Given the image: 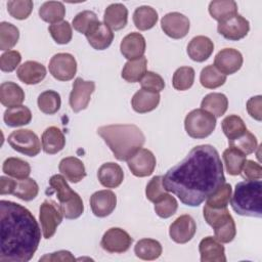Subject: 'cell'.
Segmentation results:
<instances>
[{"mask_svg": "<svg viewBox=\"0 0 262 262\" xmlns=\"http://www.w3.org/2000/svg\"><path fill=\"white\" fill-rule=\"evenodd\" d=\"M224 183L221 159L217 149L210 144L194 146L163 176L166 190L189 207L200 206Z\"/></svg>", "mask_w": 262, "mask_h": 262, "instance_id": "6da1fadb", "label": "cell"}, {"mask_svg": "<svg viewBox=\"0 0 262 262\" xmlns=\"http://www.w3.org/2000/svg\"><path fill=\"white\" fill-rule=\"evenodd\" d=\"M41 230L34 215L14 202H0V261L28 262L38 249Z\"/></svg>", "mask_w": 262, "mask_h": 262, "instance_id": "7a4b0ae2", "label": "cell"}, {"mask_svg": "<svg viewBox=\"0 0 262 262\" xmlns=\"http://www.w3.org/2000/svg\"><path fill=\"white\" fill-rule=\"evenodd\" d=\"M97 134L119 161H128L142 147L145 141L143 132L133 124L101 126L97 129Z\"/></svg>", "mask_w": 262, "mask_h": 262, "instance_id": "3957f363", "label": "cell"}, {"mask_svg": "<svg viewBox=\"0 0 262 262\" xmlns=\"http://www.w3.org/2000/svg\"><path fill=\"white\" fill-rule=\"evenodd\" d=\"M232 210L242 216L262 217V182L245 180L235 185L230 200Z\"/></svg>", "mask_w": 262, "mask_h": 262, "instance_id": "277c9868", "label": "cell"}, {"mask_svg": "<svg viewBox=\"0 0 262 262\" xmlns=\"http://www.w3.org/2000/svg\"><path fill=\"white\" fill-rule=\"evenodd\" d=\"M49 185L56 193L63 217L67 219H76L83 214L84 205L81 196L69 186L63 176L59 174L51 176Z\"/></svg>", "mask_w": 262, "mask_h": 262, "instance_id": "5b68a950", "label": "cell"}, {"mask_svg": "<svg viewBox=\"0 0 262 262\" xmlns=\"http://www.w3.org/2000/svg\"><path fill=\"white\" fill-rule=\"evenodd\" d=\"M184 127L191 138H206L215 130L216 118L203 108H195L186 115Z\"/></svg>", "mask_w": 262, "mask_h": 262, "instance_id": "8992f818", "label": "cell"}, {"mask_svg": "<svg viewBox=\"0 0 262 262\" xmlns=\"http://www.w3.org/2000/svg\"><path fill=\"white\" fill-rule=\"evenodd\" d=\"M7 140L14 150L28 157H35L41 150V143L37 134L30 129L13 131L9 134Z\"/></svg>", "mask_w": 262, "mask_h": 262, "instance_id": "52a82bcc", "label": "cell"}, {"mask_svg": "<svg viewBox=\"0 0 262 262\" xmlns=\"http://www.w3.org/2000/svg\"><path fill=\"white\" fill-rule=\"evenodd\" d=\"M39 212L42 233L44 238L48 239L54 235L57 226L62 221L63 214L59 205L51 200L44 201L40 206Z\"/></svg>", "mask_w": 262, "mask_h": 262, "instance_id": "ba28073f", "label": "cell"}, {"mask_svg": "<svg viewBox=\"0 0 262 262\" xmlns=\"http://www.w3.org/2000/svg\"><path fill=\"white\" fill-rule=\"evenodd\" d=\"M95 90L93 81H85L78 77L73 83V89L70 93V106L75 113L85 110L91 99V95Z\"/></svg>", "mask_w": 262, "mask_h": 262, "instance_id": "9c48e42d", "label": "cell"}, {"mask_svg": "<svg viewBox=\"0 0 262 262\" xmlns=\"http://www.w3.org/2000/svg\"><path fill=\"white\" fill-rule=\"evenodd\" d=\"M49 72L59 81H70L77 73V61L70 53H57L49 61Z\"/></svg>", "mask_w": 262, "mask_h": 262, "instance_id": "30bf717a", "label": "cell"}, {"mask_svg": "<svg viewBox=\"0 0 262 262\" xmlns=\"http://www.w3.org/2000/svg\"><path fill=\"white\" fill-rule=\"evenodd\" d=\"M132 242L133 238L127 231L119 227H112L104 232L100 246L108 253H124L129 250Z\"/></svg>", "mask_w": 262, "mask_h": 262, "instance_id": "8fae6325", "label": "cell"}, {"mask_svg": "<svg viewBox=\"0 0 262 262\" xmlns=\"http://www.w3.org/2000/svg\"><path fill=\"white\" fill-rule=\"evenodd\" d=\"M218 33L227 40L237 41L247 36L250 31V24L241 14L236 13L218 23Z\"/></svg>", "mask_w": 262, "mask_h": 262, "instance_id": "7c38bea8", "label": "cell"}, {"mask_svg": "<svg viewBox=\"0 0 262 262\" xmlns=\"http://www.w3.org/2000/svg\"><path fill=\"white\" fill-rule=\"evenodd\" d=\"M190 23L187 16L180 12H170L165 14L161 19V28L164 33L173 38L181 39L189 31Z\"/></svg>", "mask_w": 262, "mask_h": 262, "instance_id": "4fadbf2b", "label": "cell"}, {"mask_svg": "<svg viewBox=\"0 0 262 262\" xmlns=\"http://www.w3.org/2000/svg\"><path fill=\"white\" fill-rule=\"evenodd\" d=\"M128 167L132 174L136 177L149 176L157 165L156 157L146 148H140L134 156L127 161Z\"/></svg>", "mask_w": 262, "mask_h": 262, "instance_id": "5bb4252c", "label": "cell"}, {"mask_svg": "<svg viewBox=\"0 0 262 262\" xmlns=\"http://www.w3.org/2000/svg\"><path fill=\"white\" fill-rule=\"evenodd\" d=\"M196 224L189 215L179 216L169 228V235L172 241L177 244H185L189 242L195 234Z\"/></svg>", "mask_w": 262, "mask_h": 262, "instance_id": "9a60e30c", "label": "cell"}, {"mask_svg": "<svg viewBox=\"0 0 262 262\" xmlns=\"http://www.w3.org/2000/svg\"><path fill=\"white\" fill-rule=\"evenodd\" d=\"M242 53L233 48L220 50L214 58V67L224 75H232L243 66Z\"/></svg>", "mask_w": 262, "mask_h": 262, "instance_id": "2e32d148", "label": "cell"}, {"mask_svg": "<svg viewBox=\"0 0 262 262\" xmlns=\"http://www.w3.org/2000/svg\"><path fill=\"white\" fill-rule=\"evenodd\" d=\"M117 196L108 189L98 190L90 198V207L96 217H106L116 208Z\"/></svg>", "mask_w": 262, "mask_h": 262, "instance_id": "e0dca14e", "label": "cell"}, {"mask_svg": "<svg viewBox=\"0 0 262 262\" xmlns=\"http://www.w3.org/2000/svg\"><path fill=\"white\" fill-rule=\"evenodd\" d=\"M88 43L96 50L106 49L114 40L113 31L102 21L97 20L85 34Z\"/></svg>", "mask_w": 262, "mask_h": 262, "instance_id": "ac0fdd59", "label": "cell"}, {"mask_svg": "<svg viewBox=\"0 0 262 262\" xmlns=\"http://www.w3.org/2000/svg\"><path fill=\"white\" fill-rule=\"evenodd\" d=\"M145 39L140 33L132 32L125 36L120 44L123 56L129 60H134L143 56L145 52Z\"/></svg>", "mask_w": 262, "mask_h": 262, "instance_id": "d6986e66", "label": "cell"}, {"mask_svg": "<svg viewBox=\"0 0 262 262\" xmlns=\"http://www.w3.org/2000/svg\"><path fill=\"white\" fill-rule=\"evenodd\" d=\"M202 262H225V249L222 244L213 236L203 238L199 245Z\"/></svg>", "mask_w": 262, "mask_h": 262, "instance_id": "ffe728a7", "label": "cell"}, {"mask_svg": "<svg viewBox=\"0 0 262 262\" xmlns=\"http://www.w3.org/2000/svg\"><path fill=\"white\" fill-rule=\"evenodd\" d=\"M214 50L213 41L206 36L193 37L187 45L188 56L198 62L207 60Z\"/></svg>", "mask_w": 262, "mask_h": 262, "instance_id": "44dd1931", "label": "cell"}, {"mask_svg": "<svg viewBox=\"0 0 262 262\" xmlns=\"http://www.w3.org/2000/svg\"><path fill=\"white\" fill-rule=\"evenodd\" d=\"M16 75L23 83L27 85H34L40 83L45 78L46 69L38 61L28 60L18 67Z\"/></svg>", "mask_w": 262, "mask_h": 262, "instance_id": "7402d4cb", "label": "cell"}, {"mask_svg": "<svg viewBox=\"0 0 262 262\" xmlns=\"http://www.w3.org/2000/svg\"><path fill=\"white\" fill-rule=\"evenodd\" d=\"M97 177L101 185L106 188L118 187L124 179V172L120 165L110 162L102 164L97 172Z\"/></svg>", "mask_w": 262, "mask_h": 262, "instance_id": "603a6c76", "label": "cell"}, {"mask_svg": "<svg viewBox=\"0 0 262 262\" xmlns=\"http://www.w3.org/2000/svg\"><path fill=\"white\" fill-rule=\"evenodd\" d=\"M103 20L111 30H122L128 21V9L122 3H113L105 8Z\"/></svg>", "mask_w": 262, "mask_h": 262, "instance_id": "cb8c5ba5", "label": "cell"}, {"mask_svg": "<svg viewBox=\"0 0 262 262\" xmlns=\"http://www.w3.org/2000/svg\"><path fill=\"white\" fill-rule=\"evenodd\" d=\"M160 94L145 89L138 90L131 99V105L136 113L145 114L154 111L160 102Z\"/></svg>", "mask_w": 262, "mask_h": 262, "instance_id": "d4e9b609", "label": "cell"}, {"mask_svg": "<svg viewBox=\"0 0 262 262\" xmlns=\"http://www.w3.org/2000/svg\"><path fill=\"white\" fill-rule=\"evenodd\" d=\"M41 142L42 148L46 154L54 155L63 149L66 145V137L59 128L50 126L43 132Z\"/></svg>", "mask_w": 262, "mask_h": 262, "instance_id": "484cf974", "label": "cell"}, {"mask_svg": "<svg viewBox=\"0 0 262 262\" xmlns=\"http://www.w3.org/2000/svg\"><path fill=\"white\" fill-rule=\"evenodd\" d=\"M58 169L66 179L73 183L80 182L86 176L83 162L76 157L63 158L59 163Z\"/></svg>", "mask_w": 262, "mask_h": 262, "instance_id": "4316f807", "label": "cell"}, {"mask_svg": "<svg viewBox=\"0 0 262 262\" xmlns=\"http://www.w3.org/2000/svg\"><path fill=\"white\" fill-rule=\"evenodd\" d=\"M25 100V92L23 88L14 82H3L0 86V101L8 107L20 105Z\"/></svg>", "mask_w": 262, "mask_h": 262, "instance_id": "83f0119b", "label": "cell"}, {"mask_svg": "<svg viewBox=\"0 0 262 262\" xmlns=\"http://www.w3.org/2000/svg\"><path fill=\"white\" fill-rule=\"evenodd\" d=\"M201 106L203 110L212 114L215 118H218L223 116L227 111L228 99L223 93H209L203 98Z\"/></svg>", "mask_w": 262, "mask_h": 262, "instance_id": "f1b7e54d", "label": "cell"}, {"mask_svg": "<svg viewBox=\"0 0 262 262\" xmlns=\"http://www.w3.org/2000/svg\"><path fill=\"white\" fill-rule=\"evenodd\" d=\"M5 124L9 127H18L27 125L32 120V113L26 105H16L8 107L3 115Z\"/></svg>", "mask_w": 262, "mask_h": 262, "instance_id": "f546056e", "label": "cell"}, {"mask_svg": "<svg viewBox=\"0 0 262 262\" xmlns=\"http://www.w3.org/2000/svg\"><path fill=\"white\" fill-rule=\"evenodd\" d=\"M209 13L218 23L237 13V4L233 0H214L209 4Z\"/></svg>", "mask_w": 262, "mask_h": 262, "instance_id": "4dcf8cb0", "label": "cell"}, {"mask_svg": "<svg viewBox=\"0 0 262 262\" xmlns=\"http://www.w3.org/2000/svg\"><path fill=\"white\" fill-rule=\"evenodd\" d=\"M162 245L152 238H142L134 247L135 255L142 260H156L162 254Z\"/></svg>", "mask_w": 262, "mask_h": 262, "instance_id": "1f68e13d", "label": "cell"}, {"mask_svg": "<svg viewBox=\"0 0 262 262\" xmlns=\"http://www.w3.org/2000/svg\"><path fill=\"white\" fill-rule=\"evenodd\" d=\"M146 68L147 59L145 56H142L134 60H129L125 63L122 70V78L129 83L138 82L146 73Z\"/></svg>", "mask_w": 262, "mask_h": 262, "instance_id": "d6a6232c", "label": "cell"}, {"mask_svg": "<svg viewBox=\"0 0 262 262\" xmlns=\"http://www.w3.org/2000/svg\"><path fill=\"white\" fill-rule=\"evenodd\" d=\"M66 15V8L61 2L47 1L39 8V16L46 23L57 24L62 21Z\"/></svg>", "mask_w": 262, "mask_h": 262, "instance_id": "836d02e7", "label": "cell"}, {"mask_svg": "<svg viewBox=\"0 0 262 262\" xmlns=\"http://www.w3.org/2000/svg\"><path fill=\"white\" fill-rule=\"evenodd\" d=\"M158 21V12L150 6H140L133 13V23L140 31L151 29Z\"/></svg>", "mask_w": 262, "mask_h": 262, "instance_id": "e575fe53", "label": "cell"}, {"mask_svg": "<svg viewBox=\"0 0 262 262\" xmlns=\"http://www.w3.org/2000/svg\"><path fill=\"white\" fill-rule=\"evenodd\" d=\"M247 156L235 147L229 146L223 151V161L226 171L230 175H238L246 162Z\"/></svg>", "mask_w": 262, "mask_h": 262, "instance_id": "d590c367", "label": "cell"}, {"mask_svg": "<svg viewBox=\"0 0 262 262\" xmlns=\"http://www.w3.org/2000/svg\"><path fill=\"white\" fill-rule=\"evenodd\" d=\"M2 170L5 174L15 179H25L28 178L31 173V166L28 162L19 158L11 157L4 161Z\"/></svg>", "mask_w": 262, "mask_h": 262, "instance_id": "8d00e7d4", "label": "cell"}, {"mask_svg": "<svg viewBox=\"0 0 262 262\" xmlns=\"http://www.w3.org/2000/svg\"><path fill=\"white\" fill-rule=\"evenodd\" d=\"M38 107L46 115H53L57 113L61 105L59 93L53 90H46L38 96Z\"/></svg>", "mask_w": 262, "mask_h": 262, "instance_id": "74e56055", "label": "cell"}, {"mask_svg": "<svg viewBox=\"0 0 262 262\" xmlns=\"http://www.w3.org/2000/svg\"><path fill=\"white\" fill-rule=\"evenodd\" d=\"M223 133L228 138V141L233 140L247 131V127L243 119L236 115L225 117L221 123Z\"/></svg>", "mask_w": 262, "mask_h": 262, "instance_id": "f35d334b", "label": "cell"}, {"mask_svg": "<svg viewBox=\"0 0 262 262\" xmlns=\"http://www.w3.org/2000/svg\"><path fill=\"white\" fill-rule=\"evenodd\" d=\"M200 82L205 88L215 89L226 82V75L218 71L214 66H207L201 72Z\"/></svg>", "mask_w": 262, "mask_h": 262, "instance_id": "ab89813d", "label": "cell"}, {"mask_svg": "<svg viewBox=\"0 0 262 262\" xmlns=\"http://www.w3.org/2000/svg\"><path fill=\"white\" fill-rule=\"evenodd\" d=\"M39 192V186L33 178L17 179L12 194L23 201L34 200Z\"/></svg>", "mask_w": 262, "mask_h": 262, "instance_id": "60d3db41", "label": "cell"}, {"mask_svg": "<svg viewBox=\"0 0 262 262\" xmlns=\"http://www.w3.org/2000/svg\"><path fill=\"white\" fill-rule=\"evenodd\" d=\"M19 38L18 29L7 21L0 24V49L5 51L15 46Z\"/></svg>", "mask_w": 262, "mask_h": 262, "instance_id": "b9f144b4", "label": "cell"}, {"mask_svg": "<svg viewBox=\"0 0 262 262\" xmlns=\"http://www.w3.org/2000/svg\"><path fill=\"white\" fill-rule=\"evenodd\" d=\"M194 81V70L191 67H181L173 75L172 84L176 90L184 91L189 89Z\"/></svg>", "mask_w": 262, "mask_h": 262, "instance_id": "7bdbcfd3", "label": "cell"}, {"mask_svg": "<svg viewBox=\"0 0 262 262\" xmlns=\"http://www.w3.org/2000/svg\"><path fill=\"white\" fill-rule=\"evenodd\" d=\"M231 192V185L229 183H224L214 193L207 198L206 205L213 209L226 208L229 204Z\"/></svg>", "mask_w": 262, "mask_h": 262, "instance_id": "ee69618b", "label": "cell"}, {"mask_svg": "<svg viewBox=\"0 0 262 262\" xmlns=\"http://www.w3.org/2000/svg\"><path fill=\"white\" fill-rule=\"evenodd\" d=\"M213 229L215 233V238L218 239L220 243H230L233 241L236 234V227L232 216L219 223Z\"/></svg>", "mask_w": 262, "mask_h": 262, "instance_id": "f6af8a7d", "label": "cell"}, {"mask_svg": "<svg viewBox=\"0 0 262 262\" xmlns=\"http://www.w3.org/2000/svg\"><path fill=\"white\" fill-rule=\"evenodd\" d=\"M228 143H229V146L237 148L238 150L244 152L246 156L254 152L258 147V141L256 136L248 130L239 137L228 141Z\"/></svg>", "mask_w": 262, "mask_h": 262, "instance_id": "bcb514c9", "label": "cell"}, {"mask_svg": "<svg viewBox=\"0 0 262 262\" xmlns=\"http://www.w3.org/2000/svg\"><path fill=\"white\" fill-rule=\"evenodd\" d=\"M48 31L52 39L57 44H68L72 40V36H73L72 27L70 23L67 20H62L60 23L50 25L48 27Z\"/></svg>", "mask_w": 262, "mask_h": 262, "instance_id": "7dc6e473", "label": "cell"}, {"mask_svg": "<svg viewBox=\"0 0 262 262\" xmlns=\"http://www.w3.org/2000/svg\"><path fill=\"white\" fill-rule=\"evenodd\" d=\"M178 203L174 196L168 192L155 203V211L161 218H169L177 211Z\"/></svg>", "mask_w": 262, "mask_h": 262, "instance_id": "c3c4849f", "label": "cell"}, {"mask_svg": "<svg viewBox=\"0 0 262 262\" xmlns=\"http://www.w3.org/2000/svg\"><path fill=\"white\" fill-rule=\"evenodd\" d=\"M33 10L31 0H11L7 2L8 13L16 19H26Z\"/></svg>", "mask_w": 262, "mask_h": 262, "instance_id": "681fc988", "label": "cell"}, {"mask_svg": "<svg viewBox=\"0 0 262 262\" xmlns=\"http://www.w3.org/2000/svg\"><path fill=\"white\" fill-rule=\"evenodd\" d=\"M97 15L95 12L91 10H84L82 12H79L74 18H73V27L74 29L82 34H86V32L90 29V27L96 23Z\"/></svg>", "mask_w": 262, "mask_h": 262, "instance_id": "f907efd6", "label": "cell"}, {"mask_svg": "<svg viewBox=\"0 0 262 262\" xmlns=\"http://www.w3.org/2000/svg\"><path fill=\"white\" fill-rule=\"evenodd\" d=\"M167 193V190L163 184V176H154L146 185L145 194L146 199L154 204Z\"/></svg>", "mask_w": 262, "mask_h": 262, "instance_id": "816d5d0a", "label": "cell"}, {"mask_svg": "<svg viewBox=\"0 0 262 262\" xmlns=\"http://www.w3.org/2000/svg\"><path fill=\"white\" fill-rule=\"evenodd\" d=\"M203 212H204V218H205L206 222L213 228L231 216L229 214L227 207L222 208V209H213V208H210L209 206L205 205Z\"/></svg>", "mask_w": 262, "mask_h": 262, "instance_id": "f5cc1de1", "label": "cell"}, {"mask_svg": "<svg viewBox=\"0 0 262 262\" xmlns=\"http://www.w3.org/2000/svg\"><path fill=\"white\" fill-rule=\"evenodd\" d=\"M140 85L142 89L149 90L152 92H161L165 88L164 79L155 72L147 71L142 79L140 80Z\"/></svg>", "mask_w": 262, "mask_h": 262, "instance_id": "db71d44e", "label": "cell"}, {"mask_svg": "<svg viewBox=\"0 0 262 262\" xmlns=\"http://www.w3.org/2000/svg\"><path fill=\"white\" fill-rule=\"evenodd\" d=\"M21 60V55L16 50H8L0 56V69L2 72L10 73L16 69Z\"/></svg>", "mask_w": 262, "mask_h": 262, "instance_id": "11a10c76", "label": "cell"}, {"mask_svg": "<svg viewBox=\"0 0 262 262\" xmlns=\"http://www.w3.org/2000/svg\"><path fill=\"white\" fill-rule=\"evenodd\" d=\"M241 172L243 178L246 180H259L262 177V168L260 164L252 160H246Z\"/></svg>", "mask_w": 262, "mask_h": 262, "instance_id": "9f6ffc18", "label": "cell"}, {"mask_svg": "<svg viewBox=\"0 0 262 262\" xmlns=\"http://www.w3.org/2000/svg\"><path fill=\"white\" fill-rule=\"evenodd\" d=\"M261 105H262V96L261 95L253 96L247 102V111H248L249 115L257 121L262 120Z\"/></svg>", "mask_w": 262, "mask_h": 262, "instance_id": "6f0895ef", "label": "cell"}, {"mask_svg": "<svg viewBox=\"0 0 262 262\" xmlns=\"http://www.w3.org/2000/svg\"><path fill=\"white\" fill-rule=\"evenodd\" d=\"M75 257L73 256V254L69 251H57L51 254H46L43 257H41L39 259V261H46V262H56V261H75Z\"/></svg>", "mask_w": 262, "mask_h": 262, "instance_id": "680465c9", "label": "cell"}, {"mask_svg": "<svg viewBox=\"0 0 262 262\" xmlns=\"http://www.w3.org/2000/svg\"><path fill=\"white\" fill-rule=\"evenodd\" d=\"M15 182L16 180L6 177V176H1L0 177V193L1 195L4 194H12L13 189L15 187Z\"/></svg>", "mask_w": 262, "mask_h": 262, "instance_id": "91938a15", "label": "cell"}]
</instances>
